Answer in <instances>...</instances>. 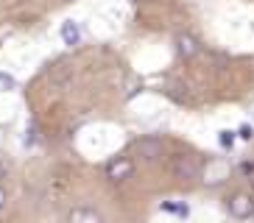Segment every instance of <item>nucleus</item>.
<instances>
[{
    "mask_svg": "<svg viewBox=\"0 0 254 223\" xmlns=\"http://www.w3.org/2000/svg\"><path fill=\"white\" fill-rule=\"evenodd\" d=\"M218 140H221V145H224V148H232V142H235V134H232V131H221V137H218Z\"/></svg>",
    "mask_w": 254,
    "mask_h": 223,
    "instance_id": "9d476101",
    "label": "nucleus"
},
{
    "mask_svg": "<svg viewBox=\"0 0 254 223\" xmlns=\"http://www.w3.org/2000/svg\"><path fill=\"white\" fill-rule=\"evenodd\" d=\"M6 176V162H3V156H0V178Z\"/></svg>",
    "mask_w": 254,
    "mask_h": 223,
    "instance_id": "ddd939ff",
    "label": "nucleus"
},
{
    "mask_svg": "<svg viewBox=\"0 0 254 223\" xmlns=\"http://www.w3.org/2000/svg\"><path fill=\"white\" fill-rule=\"evenodd\" d=\"M62 3H73V0H62Z\"/></svg>",
    "mask_w": 254,
    "mask_h": 223,
    "instance_id": "2eb2a0df",
    "label": "nucleus"
},
{
    "mask_svg": "<svg viewBox=\"0 0 254 223\" xmlns=\"http://www.w3.org/2000/svg\"><path fill=\"white\" fill-rule=\"evenodd\" d=\"M226 207H229L232 218H252L254 215V198L246 195V193H235L229 201H226Z\"/></svg>",
    "mask_w": 254,
    "mask_h": 223,
    "instance_id": "7ed1b4c3",
    "label": "nucleus"
},
{
    "mask_svg": "<svg viewBox=\"0 0 254 223\" xmlns=\"http://www.w3.org/2000/svg\"><path fill=\"white\" fill-rule=\"evenodd\" d=\"M137 3H148V0H137Z\"/></svg>",
    "mask_w": 254,
    "mask_h": 223,
    "instance_id": "dca6fc26",
    "label": "nucleus"
},
{
    "mask_svg": "<svg viewBox=\"0 0 254 223\" xmlns=\"http://www.w3.org/2000/svg\"><path fill=\"white\" fill-rule=\"evenodd\" d=\"M134 151H137V156H142V159L154 162V159H159V156H162V142H159L157 137H142V140H137Z\"/></svg>",
    "mask_w": 254,
    "mask_h": 223,
    "instance_id": "20e7f679",
    "label": "nucleus"
},
{
    "mask_svg": "<svg viewBox=\"0 0 254 223\" xmlns=\"http://www.w3.org/2000/svg\"><path fill=\"white\" fill-rule=\"evenodd\" d=\"M162 209H165V212H173V215H179V218H187V215H190L187 204H171V201H165Z\"/></svg>",
    "mask_w": 254,
    "mask_h": 223,
    "instance_id": "6e6552de",
    "label": "nucleus"
},
{
    "mask_svg": "<svg viewBox=\"0 0 254 223\" xmlns=\"http://www.w3.org/2000/svg\"><path fill=\"white\" fill-rule=\"evenodd\" d=\"M11 89H17V81L8 73H0V92H11Z\"/></svg>",
    "mask_w": 254,
    "mask_h": 223,
    "instance_id": "1a4fd4ad",
    "label": "nucleus"
},
{
    "mask_svg": "<svg viewBox=\"0 0 254 223\" xmlns=\"http://www.w3.org/2000/svg\"><path fill=\"white\" fill-rule=\"evenodd\" d=\"M67 221L70 223H101V215H98L95 209L78 207V209H73V212L67 215Z\"/></svg>",
    "mask_w": 254,
    "mask_h": 223,
    "instance_id": "0eeeda50",
    "label": "nucleus"
},
{
    "mask_svg": "<svg viewBox=\"0 0 254 223\" xmlns=\"http://www.w3.org/2000/svg\"><path fill=\"white\" fill-rule=\"evenodd\" d=\"M6 207V190H3V187H0V209Z\"/></svg>",
    "mask_w": 254,
    "mask_h": 223,
    "instance_id": "f8f14e48",
    "label": "nucleus"
},
{
    "mask_svg": "<svg viewBox=\"0 0 254 223\" xmlns=\"http://www.w3.org/2000/svg\"><path fill=\"white\" fill-rule=\"evenodd\" d=\"M238 137H240V140H252V137H254V131H252V126H240V131H238Z\"/></svg>",
    "mask_w": 254,
    "mask_h": 223,
    "instance_id": "9b49d317",
    "label": "nucleus"
},
{
    "mask_svg": "<svg viewBox=\"0 0 254 223\" xmlns=\"http://www.w3.org/2000/svg\"><path fill=\"white\" fill-rule=\"evenodd\" d=\"M176 51H179L182 59H193L195 53H198V42H195L190 34H179V37H176Z\"/></svg>",
    "mask_w": 254,
    "mask_h": 223,
    "instance_id": "423d86ee",
    "label": "nucleus"
},
{
    "mask_svg": "<svg viewBox=\"0 0 254 223\" xmlns=\"http://www.w3.org/2000/svg\"><path fill=\"white\" fill-rule=\"evenodd\" d=\"M131 173H134V165H131V159H126V156H115L112 162L106 165V178L115 181V184L126 181Z\"/></svg>",
    "mask_w": 254,
    "mask_h": 223,
    "instance_id": "f03ea898",
    "label": "nucleus"
},
{
    "mask_svg": "<svg viewBox=\"0 0 254 223\" xmlns=\"http://www.w3.org/2000/svg\"><path fill=\"white\" fill-rule=\"evenodd\" d=\"M62 42L67 45V48H75V45H81V28H78V22L67 20V22H62Z\"/></svg>",
    "mask_w": 254,
    "mask_h": 223,
    "instance_id": "39448f33",
    "label": "nucleus"
},
{
    "mask_svg": "<svg viewBox=\"0 0 254 223\" xmlns=\"http://www.w3.org/2000/svg\"><path fill=\"white\" fill-rule=\"evenodd\" d=\"M173 176L182 178V181H193V178H198V173H201V165H198V159L190 154H182L173 159Z\"/></svg>",
    "mask_w": 254,
    "mask_h": 223,
    "instance_id": "f257e3e1",
    "label": "nucleus"
},
{
    "mask_svg": "<svg viewBox=\"0 0 254 223\" xmlns=\"http://www.w3.org/2000/svg\"><path fill=\"white\" fill-rule=\"evenodd\" d=\"M249 173H252V181H254V167H252V170H249Z\"/></svg>",
    "mask_w": 254,
    "mask_h": 223,
    "instance_id": "4468645a",
    "label": "nucleus"
}]
</instances>
